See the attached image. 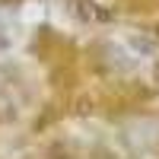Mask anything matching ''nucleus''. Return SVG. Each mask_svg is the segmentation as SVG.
I'll return each mask as SVG.
<instances>
[{
  "instance_id": "obj_1",
  "label": "nucleus",
  "mask_w": 159,
  "mask_h": 159,
  "mask_svg": "<svg viewBox=\"0 0 159 159\" xmlns=\"http://www.w3.org/2000/svg\"><path fill=\"white\" fill-rule=\"evenodd\" d=\"M48 159H70V156H67V153H64V150L57 147V150H51V153H48Z\"/></svg>"
},
{
  "instance_id": "obj_2",
  "label": "nucleus",
  "mask_w": 159,
  "mask_h": 159,
  "mask_svg": "<svg viewBox=\"0 0 159 159\" xmlns=\"http://www.w3.org/2000/svg\"><path fill=\"white\" fill-rule=\"evenodd\" d=\"M153 76H156V83H159V57H156V67H153Z\"/></svg>"
}]
</instances>
